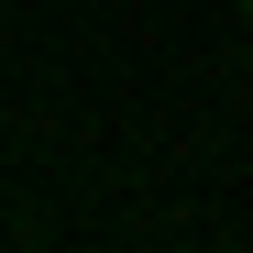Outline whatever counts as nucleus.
I'll use <instances>...</instances> for the list:
<instances>
[{
  "mask_svg": "<svg viewBox=\"0 0 253 253\" xmlns=\"http://www.w3.org/2000/svg\"><path fill=\"white\" fill-rule=\"evenodd\" d=\"M242 22H253V0H242Z\"/></svg>",
  "mask_w": 253,
  "mask_h": 253,
  "instance_id": "f257e3e1",
  "label": "nucleus"
}]
</instances>
